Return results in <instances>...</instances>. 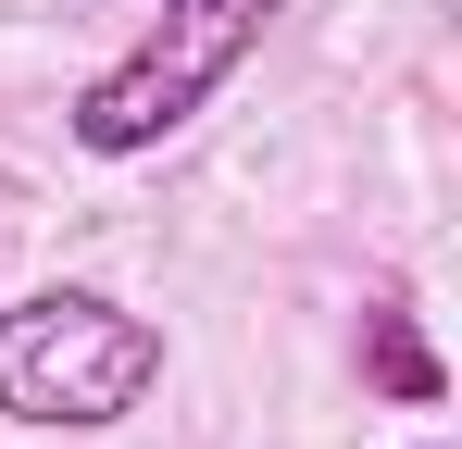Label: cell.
Instances as JSON below:
<instances>
[{"label":"cell","instance_id":"6da1fadb","mask_svg":"<svg viewBox=\"0 0 462 449\" xmlns=\"http://www.w3.org/2000/svg\"><path fill=\"white\" fill-rule=\"evenodd\" d=\"M275 13H288V0H162L151 25L63 100V138H76L88 162H151L175 125H200L237 87V63L275 38Z\"/></svg>","mask_w":462,"mask_h":449},{"label":"cell","instance_id":"7a4b0ae2","mask_svg":"<svg viewBox=\"0 0 462 449\" xmlns=\"http://www.w3.org/2000/svg\"><path fill=\"white\" fill-rule=\"evenodd\" d=\"M162 387V325L100 288H25L0 299V425L100 437Z\"/></svg>","mask_w":462,"mask_h":449},{"label":"cell","instance_id":"3957f363","mask_svg":"<svg viewBox=\"0 0 462 449\" xmlns=\"http://www.w3.org/2000/svg\"><path fill=\"white\" fill-rule=\"evenodd\" d=\"M363 374H375L400 412H438V387H450V374H438V350L412 337V312H400V299H375V312H363Z\"/></svg>","mask_w":462,"mask_h":449},{"label":"cell","instance_id":"277c9868","mask_svg":"<svg viewBox=\"0 0 462 449\" xmlns=\"http://www.w3.org/2000/svg\"><path fill=\"white\" fill-rule=\"evenodd\" d=\"M412 449H450V437H412Z\"/></svg>","mask_w":462,"mask_h":449}]
</instances>
